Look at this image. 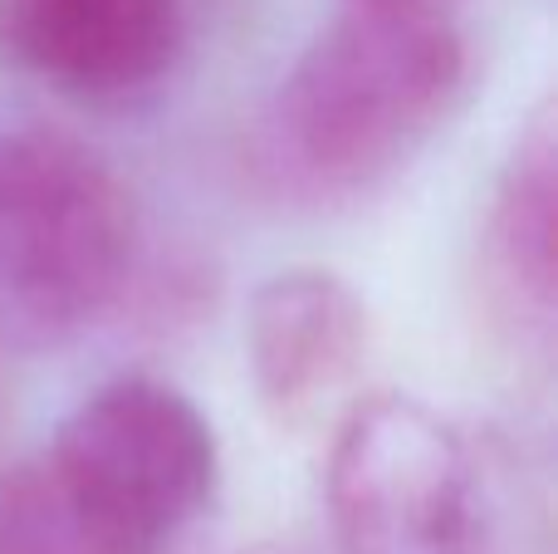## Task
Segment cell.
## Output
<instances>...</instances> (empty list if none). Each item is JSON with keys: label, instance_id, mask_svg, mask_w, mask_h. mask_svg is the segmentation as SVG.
<instances>
[{"label": "cell", "instance_id": "obj_8", "mask_svg": "<svg viewBox=\"0 0 558 554\" xmlns=\"http://www.w3.org/2000/svg\"><path fill=\"white\" fill-rule=\"evenodd\" d=\"M0 554H84L39 461L0 477Z\"/></svg>", "mask_w": 558, "mask_h": 554}, {"label": "cell", "instance_id": "obj_4", "mask_svg": "<svg viewBox=\"0 0 558 554\" xmlns=\"http://www.w3.org/2000/svg\"><path fill=\"white\" fill-rule=\"evenodd\" d=\"M343 554H481L485 471L422 398L377 393L343 418L324 477Z\"/></svg>", "mask_w": 558, "mask_h": 554}, {"label": "cell", "instance_id": "obj_5", "mask_svg": "<svg viewBox=\"0 0 558 554\" xmlns=\"http://www.w3.org/2000/svg\"><path fill=\"white\" fill-rule=\"evenodd\" d=\"M0 55L69 104H143L186 55V0H0Z\"/></svg>", "mask_w": 558, "mask_h": 554}, {"label": "cell", "instance_id": "obj_3", "mask_svg": "<svg viewBox=\"0 0 558 554\" xmlns=\"http://www.w3.org/2000/svg\"><path fill=\"white\" fill-rule=\"evenodd\" d=\"M35 461L84 554H167L221 481L206 412L147 373L84 393Z\"/></svg>", "mask_w": 558, "mask_h": 554}, {"label": "cell", "instance_id": "obj_6", "mask_svg": "<svg viewBox=\"0 0 558 554\" xmlns=\"http://www.w3.org/2000/svg\"><path fill=\"white\" fill-rule=\"evenodd\" d=\"M367 304L324 265H289L255 285L245 304V363L255 398L279 422H304L357 373Z\"/></svg>", "mask_w": 558, "mask_h": 554}, {"label": "cell", "instance_id": "obj_7", "mask_svg": "<svg viewBox=\"0 0 558 554\" xmlns=\"http://www.w3.org/2000/svg\"><path fill=\"white\" fill-rule=\"evenodd\" d=\"M558 113L544 104L500 167L481 236L490 314L520 344L549 349L558 314Z\"/></svg>", "mask_w": 558, "mask_h": 554}, {"label": "cell", "instance_id": "obj_2", "mask_svg": "<svg viewBox=\"0 0 558 554\" xmlns=\"http://www.w3.org/2000/svg\"><path fill=\"white\" fill-rule=\"evenodd\" d=\"M137 206L104 153L64 128L0 137V339L59 349L123 304Z\"/></svg>", "mask_w": 558, "mask_h": 554}, {"label": "cell", "instance_id": "obj_1", "mask_svg": "<svg viewBox=\"0 0 558 554\" xmlns=\"http://www.w3.org/2000/svg\"><path fill=\"white\" fill-rule=\"evenodd\" d=\"M461 79L456 20L348 0L279 79L265 162L308 196L373 192L441 133Z\"/></svg>", "mask_w": 558, "mask_h": 554}, {"label": "cell", "instance_id": "obj_9", "mask_svg": "<svg viewBox=\"0 0 558 554\" xmlns=\"http://www.w3.org/2000/svg\"><path fill=\"white\" fill-rule=\"evenodd\" d=\"M363 5H392V10H416V15H446V20H456V10H461L465 0H363Z\"/></svg>", "mask_w": 558, "mask_h": 554}]
</instances>
